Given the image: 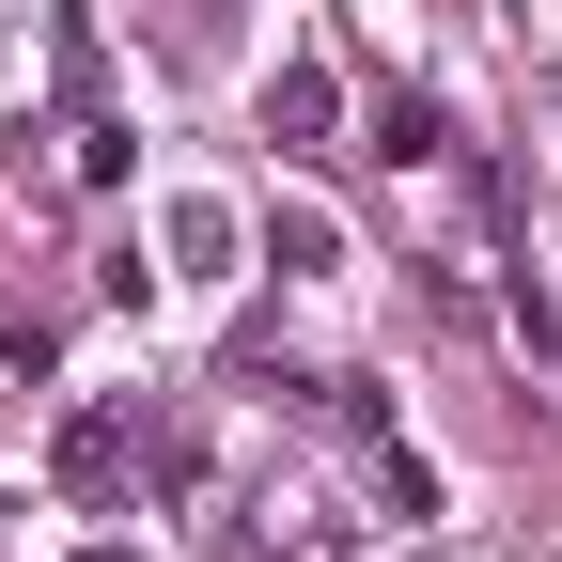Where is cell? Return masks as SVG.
<instances>
[{"label": "cell", "instance_id": "7a4b0ae2", "mask_svg": "<svg viewBox=\"0 0 562 562\" xmlns=\"http://www.w3.org/2000/svg\"><path fill=\"white\" fill-rule=\"evenodd\" d=\"M266 266L281 281H344V220L328 203H266Z\"/></svg>", "mask_w": 562, "mask_h": 562}, {"label": "cell", "instance_id": "3957f363", "mask_svg": "<svg viewBox=\"0 0 562 562\" xmlns=\"http://www.w3.org/2000/svg\"><path fill=\"white\" fill-rule=\"evenodd\" d=\"M110 469H125V406H79V422H63V484L110 501Z\"/></svg>", "mask_w": 562, "mask_h": 562}, {"label": "cell", "instance_id": "277c9868", "mask_svg": "<svg viewBox=\"0 0 562 562\" xmlns=\"http://www.w3.org/2000/svg\"><path fill=\"white\" fill-rule=\"evenodd\" d=\"M438 157H453V125L422 110V94H391L375 110V172H438Z\"/></svg>", "mask_w": 562, "mask_h": 562}, {"label": "cell", "instance_id": "52a82bcc", "mask_svg": "<svg viewBox=\"0 0 562 562\" xmlns=\"http://www.w3.org/2000/svg\"><path fill=\"white\" fill-rule=\"evenodd\" d=\"M375 501H391V516H406V531H422V516H438V469H422V453H406V438H375Z\"/></svg>", "mask_w": 562, "mask_h": 562}, {"label": "cell", "instance_id": "8992f818", "mask_svg": "<svg viewBox=\"0 0 562 562\" xmlns=\"http://www.w3.org/2000/svg\"><path fill=\"white\" fill-rule=\"evenodd\" d=\"M172 250H188V281H220V266H235V203L188 188V203H172Z\"/></svg>", "mask_w": 562, "mask_h": 562}, {"label": "cell", "instance_id": "5b68a950", "mask_svg": "<svg viewBox=\"0 0 562 562\" xmlns=\"http://www.w3.org/2000/svg\"><path fill=\"white\" fill-rule=\"evenodd\" d=\"M250 547H266V562H344L328 501H266V516H250Z\"/></svg>", "mask_w": 562, "mask_h": 562}, {"label": "cell", "instance_id": "ba28073f", "mask_svg": "<svg viewBox=\"0 0 562 562\" xmlns=\"http://www.w3.org/2000/svg\"><path fill=\"white\" fill-rule=\"evenodd\" d=\"M79 562H140V547H79Z\"/></svg>", "mask_w": 562, "mask_h": 562}, {"label": "cell", "instance_id": "6da1fadb", "mask_svg": "<svg viewBox=\"0 0 562 562\" xmlns=\"http://www.w3.org/2000/svg\"><path fill=\"white\" fill-rule=\"evenodd\" d=\"M250 110H266V140H281V157H328V125H344V94H328V63H313V47H281Z\"/></svg>", "mask_w": 562, "mask_h": 562}]
</instances>
